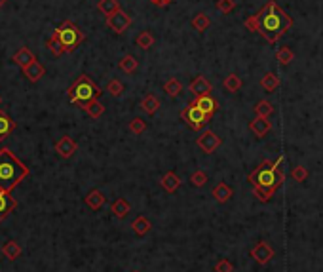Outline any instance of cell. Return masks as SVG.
I'll use <instances>...</instances> for the list:
<instances>
[{
  "label": "cell",
  "instance_id": "6da1fadb",
  "mask_svg": "<svg viewBox=\"0 0 323 272\" xmlns=\"http://www.w3.org/2000/svg\"><path fill=\"white\" fill-rule=\"evenodd\" d=\"M245 27L253 32L263 34L270 44L278 42V38L291 30L293 27V19L285 10H281L274 0H270L261 12L251 15L249 19H245Z\"/></svg>",
  "mask_w": 323,
  "mask_h": 272
},
{
  "label": "cell",
  "instance_id": "7a4b0ae2",
  "mask_svg": "<svg viewBox=\"0 0 323 272\" xmlns=\"http://www.w3.org/2000/svg\"><path fill=\"white\" fill-rule=\"evenodd\" d=\"M29 168L14 156L10 149H0V188L6 192H12L23 179L29 177Z\"/></svg>",
  "mask_w": 323,
  "mask_h": 272
},
{
  "label": "cell",
  "instance_id": "3957f363",
  "mask_svg": "<svg viewBox=\"0 0 323 272\" xmlns=\"http://www.w3.org/2000/svg\"><path fill=\"white\" fill-rule=\"evenodd\" d=\"M281 164H283V156H279L276 162L265 160L255 172L249 173V183L253 186H272V188L278 190L281 183H283V179H285Z\"/></svg>",
  "mask_w": 323,
  "mask_h": 272
},
{
  "label": "cell",
  "instance_id": "277c9868",
  "mask_svg": "<svg viewBox=\"0 0 323 272\" xmlns=\"http://www.w3.org/2000/svg\"><path fill=\"white\" fill-rule=\"evenodd\" d=\"M101 95H103L101 88L97 86L88 74H80V78H76V82L67 91L69 101L76 107H80V109H84L89 101L99 99Z\"/></svg>",
  "mask_w": 323,
  "mask_h": 272
},
{
  "label": "cell",
  "instance_id": "5b68a950",
  "mask_svg": "<svg viewBox=\"0 0 323 272\" xmlns=\"http://www.w3.org/2000/svg\"><path fill=\"white\" fill-rule=\"evenodd\" d=\"M54 34L57 36V40L61 42V46H63V50H65V54H71V52H74L80 44L84 42V32L80 30V27H76L73 21H63L61 25H59L57 29L54 30Z\"/></svg>",
  "mask_w": 323,
  "mask_h": 272
},
{
  "label": "cell",
  "instance_id": "8992f818",
  "mask_svg": "<svg viewBox=\"0 0 323 272\" xmlns=\"http://www.w3.org/2000/svg\"><path fill=\"white\" fill-rule=\"evenodd\" d=\"M181 118L187 122V126L194 131H200V129L206 126L207 122L211 120V116H207L206 113H202L196 105H194V101H190L183 111H181Z\"/></svg>",
  "mask_w": 323,
  "mask_h": 272
},
{
  "label": "cell",
  "instance_id": "52a82bcc",
  "mask_svg": "<svg viewBox=\"0 0 323 272\" xmlns=\"http://www.w3.org/2000/svg\"><path fill=\"white\" fill-rule=\"evenodd\" d=\"M130 25H132V15L126 14L124 10H118V12H114L112 15L107 17V27L112 30V32H116V34L126 32Z\"/></svg>",
  "mask_w": 323,
  "mask_h": 272
},
{
  "label": "cell",
  "instance_id": "ba28073f",
  "mask_svg": "<svg viewBox=\"0 0 323 272\" xmlns=\"http://www.w3.org/2000/svg\"><path fill=\"white\" fill-rule=\"evenodd\" d=\"M196 143H198V147H200L206 154H211V152H215V151L219 149L222 141H220V137L215 131L206 129V131H202V135L196 139Z\"/></svg>",
  "mask_w": 323,
  "mask_h": 272
},
{
  "label": "cell",
  "instance_id": "9c48e42d",
  "mask_svg": "<svg viewBox=\"0 0 323 272\" xmlns=\"http://www.w3.org/2000/svg\"><path fill=\"white\" fill-rule=\"evenodd\" d=\"M17 208V200L12 196V192H6L0 188V223Z\"/></svg>",
  "mask_w": 323,
  "mask_h": 272
},
{
  "label": "cell",
  "instance_id": "30bf717a",
  "mask_svg": "<svg viewBox=\"0 0 323 272\" xmlns=\"http://www.w3.org/2000/svg\"><path fill=\"white\" fill-rule=\"evenodd\" d=\"M251 257L255 259L259 265H266L270 259L274 257V249L266 242H259L253 249H251Z\"/></svg>",
  "mask_w": 323,
  "mask_h": 272
},
{
  "label": "cell",
  "instance_id": "8fae6325",
  "mask_svg": "<svg viewBox=\"0 0 323 272\" xmlns=\"http://www.w3.org/2000/svg\"><path fill=\"white\" fill-rule=\"evenodd\" d=\"M55 152H57L61 158H71L76 152V143L71 135H63L55 143Z\"/></svg>",
  "mask_w": 323,
  "mask_h": 272
},
{
  "label": "cell",
  "instance_id": "7c38bea8",
  "mask_svg": "<svg viewBox=\"0 0 323 272\" xmlns=\"http://www.w3.org/2000/svg\"><path fill=\"white\" fill-rule=\"evenodd\" d=\"M194 105H196L202 113H206L207 116H213L217 113V109H219V103L211 97V93H209V95H198V97L194 99Z\"/></svg>",
  "mask_w": 323,
  "mask_h": 272
},
{
  "label": "cell",
  "instance_id": "4fadbf2b",
  "mask_svg": "<svg viewBox=\"0 0 323 272\" xmlns=\"http://www.w3.org/2000/svg\"><path fill=\"white\" fill-rule=\"evenodd\" d=\"M23 74L29 78L30 82H38L42 76L46 74V69H44V65L40 63V61H32V63H29L27 67H23Z\"/></svg>",
  "mask_w": 323,
  "mask_h": 272
},
{
  "label": "cell",
  "instance_id": "5bb4252c",
  "mask_svg": "<svg viewBox=\"0 0 323 272\" xmlns=\"http://www.w3.org/2000/svg\"><path fill=\"white\" fill-rule=\"evenodd\" d=\"M190 91L198 97V95H209L211 93V84L207 80L206 76H196L194 80L190 82Z\"/></svg>",
  "mask_w": 323,
  "mask_h": 272
},
{
  "label": "cell",
  "instance_id": "9a60e30c",
  "mask_svg": "<svg viewBox=\"0 0 323 272\" xmlns=\"http://www.w3.org/2000/svg\"><path fill=\"white\" fill-rule=\"evenodd\" d=\"M249 129L257 137H265L272 129V122H268V118H263V116H255V120L249 124Z\"/></svg>",
  "mask_w": 323,
  "mask_h": 272
},
{
  "label": "cell",
  "instance_id": "2e32d148",
  "mask_svg": "<svg viewBox=\"0 0 323 272\" xmlns=\"http://www.w3.org/2000/svg\"><path fill=\"white\" fill-rule=\"evenodd\" d=\"M34 59H36V58H34V54L30 52L29 48H25V46H23V48H19V50H17V52L14 54L12 61H14L17 67H21V69H23V67H27L29 63H32Z\"/></svg>",
  "mask_w": 323,
  "mask_h": 272
},
{
  "label": "cell",
  "instance_id": "e0dca14e",
  "mask_svg": "<svg viewBox=\"0 0 323 272\" xmlns=\"http://www.w3.org/2000/svg\"><path fill=\"white\" fill-rule=\"evenodd\" d=\"M162 186H163V190L165 192H169V194H173L179 190V186H181V179H179V175L175 172H167L163 177H162Z\"/></svg>",
  "mask_w": 323,
  "mask_h": 272
},
{
  "label": "cell",
  "instance_id": "ac0fdd59",
  "mask_svg": "<svg viewBox=\"0 0 323 272\" xmlns=\"http://www.w3.org/2000/svg\"><path fill=\"white\" fill-rule=\"evenodd\" d=\"M86 200V204H88L89 210H93V212H97V210H101L105 206V202H107V198L103 196V192L101 190H97V188H93L91 192H89L88 196L84 198Z\"/></svg>",
  "mask_w": 323,
  "mask_h": 272
},
{
  "label": "cell",
  "instance_id": "d6986e66",
  "mask_svg": "<svg viewBox=\"0 0 323 272\" xmlns=\"http://www.w3.org/2000/svg\"><path fill=\"white\" fill-rule=\"evenodd\" d=\"M14 129H15V122L4 111H0V141H4Z\"/></svg>",
  "mask_w": 323,
  "mask_h": 272
},
{
  "label": "cell",
  "instance_id": "ffe728a7",
  "mask_svg": "<svg viewBox=\"0 0 323 272\" xmlns=\"http://www.w3.org/2000/svg\"><path fill=\"white\" fill-rule=\"evenodd\" d=\"M2 255L8 259V261H15V259H19V255H21V245H19V242H15V240H8V242L2 245Z\"/></svg>",
  "mask_w": 323,
  "mask_h": 272
},
{
  "label": "cell",
  "instance_id": "44dd1931",
  "mask_svg": "<svg viewBox=\"0 0 323 272\" xmlns=\"http://www.w3.org/2000/svg\"><path fill=\"white\" fill-rule=\"evenodd\" d=\"M141 109L147 113V115H156L158 113V109H160V99L156 97V95H152V93H147L143 101H141Z\"/></svg>",
  "mask_w": 323,
  "mask_h": 272
},
{
  "label": "cell",
  "instance_id": "7402d4cb",
  "mask_svg": "<svg viewBox=\"0 0 323 272\" xmlns=\"http://www.w3.org/2000/svg\"><path fill=\"white\" fill-rule=\"evenodd\" d=\"M132 229L133 232L137 234V236H145V234H148V230L152 229V223L148 221V217H145V215H139L135 221L132 223Z\"/></svg>",
  "mask_w": 323,
  "mask_h": 272
},
{
  "label": "cell",
  "instance_id": "603a6c76",
  "mask_svg": "<svg viewBox=\"0 0 323 272\" xmlns=\"http://www.w3.org/2000/svg\"><path fill=\"white\" fill-rule=\"evenodd\" d=\"M130 210H132V204L126 200V198H118V200L112 202V206H110V212L116 215L118 219H124L126 215L130 213Z\"/></svg>",
  "mask_w": 323,
  "mask_h": 272
},
{
  "label": "cell",
  "instance_id": "cb8c5ba5",
  "mask_svg": "<svg viewBox=\"0 0 323 272\" xmlns=\"http://www.w3.org/2000/svg\"><path fill=\"white\" fill-rule=\"evenodd\" d=\"M213 198L219 202V204H224L232 198V188L226 185V183H219V185L213 188Z\"/></svg>",
  "mask_w": 323,
  "mask_h": 272
},
{
  "label": "cell",
  "instance_id": "d4e9b609",
  "mask_svg": "<svg viewBox=\"0 0 323 272\" xmlns=\"http://www.w3.org/2000/svg\"><path fill=\"white\" fill-rule=\"evenodd\" d=\"M97 10H99V12H101L105 17H108V15H112L114 12L122 10V8H120L118 0H99V4H97Z\"/></svg>",
  "mask_w": 323,
  "mask_h": 272
},
{
  "label": "cell",
  "instance_id": "484cf974",
  "mask_svg": "<svg viewBox=\"0 0 323 272\" xmlns=\"http://www.w3.org/2000/svg\"><path fill=\"white\" fill-rule=\"evenodd\" d=\"M209 25H211V19H209V15L204 14V12H200V14L194 15V19H192V27L198 30V32H204V30L209 29Z\"/></svg>",
  "mask_w": 323,
  "mask_h": 272
},
{
  "label": "cell",
  "instance_id": "4316f807",
  "mask_svg": "<svg viewBox=\"0 0 323 272\" xmlns=\"http://www.w3.org/2000/svg\"><path fill=\"white\" fill-rule=\"evenodd\" d=\"M261 86L265 88L266 91H274L279 86V78L274 72H266L265 76L261 78Z\"/></svg>",
  "mask_w": 323,
  "mask_h": 272
},
{
  "label": "cell",
  "instance_id": "83f0119b",
  "mask_svg": "<svg viewBox=\"0 0 323 272\" xmlns=\"http://www.w3.org/2000/svg\"><path fill=\"white\" fill-rule=\"evenodd\" d=\"M163 91H165V95H169V97H177V95L183 91V84H181L177 78H169V80L165 82V86H163Z\"/></svg>",
  "mask_w": 323,
  "mask_h": 272
},
{
  "label": "cell",
  "instance_id": "f1b7e54d",
  "mask_svg": "<svg viewBox=\"0 0 323 272\" xmlns=\"http://www.w3.org/2000/svg\"><path fill=\"white\" fill-rule=\"evenodd\" d=\"M274 192H276V188H272V186H253V194L261 202H268L274 196Z\"/></svg>",
  "mask_w": 323,
  "mask_h": 272
},
{
  "label": "cell",
  "instance_id": "f546056e",
  "mask_svg": "<svg viewBox=\"0 0 323 272\" xmlns=\"http://www.w3.org/2000/svg\"><path fill=\"white\" fill-rule=\"evenodd\" d=\"M84 111H86V113H88L91 118H99V116L105 113V105H103V103H99L97 99L89 101L88 105L84 107Z\"/></svg>",
  "mask_w": 323,
  "mask_h": 272
},
{
  "label": "cell",
  "instance_id": "4dcf8cb0",
  "mask_svg": "<svg viewBox=\"0 0 323 272\" xmlns=\"http://www.w3.org/2000/svg\"><path fill=\"white\" fill-rule=\"evenodd\" d=\"M137 59L133 58V56H124V58L120 59V63H118V67H120V71L124 72H135V69H137Z\"/></svg>",
  "mask_w": 323,
  "mask_h": 272
},
{
  "label": "cell",
  "instance_id": "1f68e13d",
  "mask_svg": "<svg viewBox=\"0 0 323 272\" xmlns=\"http://www.w3.org/2000/svg\"><path fill=\"white\" fill-rule=\"evenodd\" d=\"M274 113V107H272V103L270 101H259L257 105H255V115L257 116H263V118H268V116Z\"/></svg>",
  "mask_w": 323,
  "mask_h": 272
},
{
  "label": "cell",
  "instance_id": "d6a6232c",
  "mask_svg": "<svg viewBox=\"0 0 323 272\" xmlns=\"http://www.w3.org/2000/svg\"><path fill=\"white\" fill-rule=\"evenodd\" d=\"M135 44H137L141 50H148V48L154 44V36H152V32H150V30H143V32L135 38Z\"/></svg>",
  "mask_w": 323,
  "mask_h": 272
},
{
  "label": "cell",
  "instance_id": "836d02e7",
  "mask_svg": "<svg viewBox=\"0 0 323 272\" xmlns=\"http://www.w3.org/2000/svg\"><path fill=\"white\" fill-rule=\"evenodd\" d=\"M46 46H48V50L52 52V56H55V58H61V56L65 54V50H63V46H61V42L57 40V36H55V34H52V36H50V40L46 42Z\"/></svg>",
  "mask_w": 323,
  "mask_h": 272
},
{
  "label": "cell",
  "instance_id": "e575fe53",
  "mask_svg": "<svg viewBox=\"0 0 323 272\" xmlns=\"http://www.w3.org/2000/svg\"><path fill=\"white\" fill-rule=\"evenodd\" d=\"M224 88H226V91H238L240 88H242V78L238 76V74H228L226 78H224Z\"/></svg>",
  "mask_w": 323,
  "mask_h": 272
},
{
  "label": "cell",
  "instance_id": "d590c367",
  "mask_svg": "<svg viewBox=\"0 0 323 272\" xmlns=\"http://www.w3.org/2000/svg\"><path fill=\"white\" fill-rule=\"evenodd\" d=\"M276 58H278V61L281 63V65H289L291 61H293V58H295V54L289 50V48H279L278 50V54H276Z\"/></svg>",
  "mask_w": 323,
  "mask_h": 272
},
{
  "label": "cell",
  "instance_id": "8d00e7d4",
  "mask_svg": "<svg viewBox=\"0 0 323 272\" xmlns=\"http://www.w3.org/2000/svg\"><path fill=\"white\" fill-rule=\"evenodd\" d=\"M145 129H147V122L143 118H133L132 122H130V131L135 133V135H141Z\"/></svg>",
  "mask_w": 323,
  "mask_h": 272
},
{
  "label": "cell",
  "instance_id": "74e56055",
  "mask_svg": "<svg viewBox=\"0 0 323 272\" xmlns=\"http://www.w3.org/2000/svg\"><path fill=\"white\" fill-rule=\"evenodd\" d=\"M107 91H108L112 97H120L122 91H124V84H122L120 80H110V82L107 84Z\"/></svg>",
  "mask_w": 323,
  "mask_h": 272
},
{
  "label": "cell",
  "instance_id": "f35d334b",
  "mask_svg": "<svg viewBox=\"0 0 323 272\" xmlns=\"http://www.w3.org/2000/svg\"><path fill=\"white\" fill-rule=\"evenodd\" d=\"M190 183L194 186H204L207 183V173L202 172V170H196V172L190 175Z\"/></svg>",
  "mask_w": 323,
  "mask_h": 272
},
{
  "label": "cell",
  "instance_id": "ab89813d",
  "mask_svg": "<svg viewBox=\"0 0 323 272\" xmlns=\"http://www.w3.org/2000/svg\"><path fill=\"white\" fill-rule=\"evenodd\" d=\"M236 8L234 0H217V10L222 12V14H230Z\"/></svg>",
  "mask_w": 323,
  "mask_h": 272
},
{
  "label": "cell",
  "instance_id": "60d3db41",
  "mask_svg": "<svg viewBox=\"0 0 323 272\" xmlns=\"http://www.w3.org/2000/svg\"><path fill=\"white\" fill-rule=\"evenodd\" d=\"M215 272H234V267L228 259H220L219 263L215 265Z\"/></svg>",
  "mask_w": 323,
  "mask_h": 272
},
{
  "label": "cell",
  "instance_id": "b9f144b4",
  "mask_svg": "<svg viewBox=\"0 0 323 272\" xmlns=\"http://www.w3.org/2000/svg\"><path fill=\"white\" fill-rule=\"evenodd\" d=\"M306 177H308V172H306V168H304V166H296V168L293 170V179L295 181L302 183Z\"/></svg>",
  "mask_w": 323,
  "mask_h": 272
},
{
  "label": "cell",
  "instance_id": "7bdbcfd3",
  "mask_svg": "<svg viewBox=\"0 0 323 272\" xmlns=\"http://www.w3.org/2000/svg\"><path fill=\"white\" fill-rule=\"evenodd\" d=\"M148 2H152L154 6H160V8H163V6H167V4L163 2V0H148Z\"/></svg>",
  "mask_w": 323,
  "mask_h": 272
},
{
  "label": "cell",
  "instance_id": "ee69618b",
  "mask_svg": "<svg viewBox=\"0 0 323 272\" xmlns=\"http://www.w3.org/2000/svg\"><path fill=\"white\" fill-rule=\"evenodd\" d=\"M4 4H6V0H0V8H2V6H4Z\"/></svg>",
  "mask_w": 323,
  "mask_h": 272
},
{
  "label": "cell",
  "instance_id": "f6af8a7d",
  "mask_svg": "<svg viewBox=\"0 0 323 272\" xmlns=\"http://www.w3.org/2000/svg\"><path fill=\"white\" fill-rule=\"evenodd\" d=\"M163 2H165V4H171V2H173V0H163Z\"/></svg>",
  "mask_w": 323,
  "mask_h": 272
},
{
  "label": "cell",
  "instance_id": "bcb514c9",
  "mask_svg": "<svg viewBox=\"0 0 323 272\" xmlns=\"http://www.w3.org/2000/svg\"><path fill=\"white\" fill-rule=\"evenodd\" d=\"M0 105H2V99H0Z\"/></svg>",
  "mask_w": 323,
  "mask_h": 272
}]
</instances>
